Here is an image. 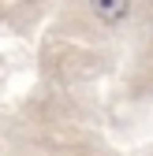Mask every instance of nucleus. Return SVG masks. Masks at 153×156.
<instances>
[{
  "label": "nucleus",
  "mask_w": 153,
  "mask_h": 156,
  "mask_svg": "<svg viewBox=\"0 0 153 156\" xmlns=\"http://www.w3.org/2000/svg\"><path fill=\"white\" fill-rule=\"evenodd\" d=\"M90 8L97 19H105V23H116V19L127 15V0H90Z\"/></svg>",
  "instance_id": "f257e3e1"
}]
</instances>
